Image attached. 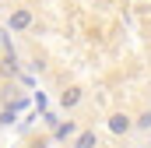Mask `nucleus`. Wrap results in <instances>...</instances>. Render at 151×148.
Instances as JSON below:
<instances>
[{"mask_svg": "<svg viewBox=\"0 0 151 148\" xmlns=\"http://www.w3.org/2000/svg\"><path fill=\"white\" fill-rule=\"evenodd\" d=\"M74 134H77V123H74V120H67V123L56 127V138H60V141H63V138H74Z\"/></svg>", "mask_w": 151, "mask_h": 148, "instance_id": "obj_6", "label": "nucleus"}, {"mask_svg": "<svg viewBox=\"0 0 151 148\" xmlns=\"http://www.w3.org/2000/svg\"><path fill=\"white\" fill-rule=\"evenodd\" d=\"M32 25H35V14H32V7H14V11L7 14V28H11L14 36L28 32Z\"/></svg>", "mask_w": 151, "mask_h": 148, "instance_id": "obj_1", "label": "nucleus"}, {"mask_svg": "<svg viewBox=\"0 0 151 148\" xmlns=\"http://www.w3.org/2000/svg\"><path fill=\"white\" fill-rule=\"evenodd\" d=\"M106 127L113 131L116 138H119V134H130V131H134V116H130V113H123V110H116V113L106 116Z\"/></svg>", "mask_w": 151, "mask_h": 148, "instance_id": "obj_2", "label": "nucleus"}, {"mask_svg": "<svg viewBox=\"0 0 151 148\" xmlns=\"http://www.w3.org/2000/svg\"><path fill=\"white\" fill-rule=\"evenodd\" d=\"M134 131H151V110H144V113L134 116Z\"/></svg>", "mask_w": 151, "mask_h": 148, "instance_id": "obj_5", "label": "nucleus"}, {"mask_svg": "<svg viewBox=\"0 0 151 148\" xmlns=\"http://www.w3.org/2000/svg\"><path fill=\"white\" fill-rule=\"evenodd\" d=\"M81 99H84V88H81V85L63 88V92H60V110H74V106H81Z\"/></svg>", "mask_w": 151, "mask_h": 148, "instance_id": "obj_3", "label": "nucleus"}, {"mask_svg": "<svg viewBox=\"0 0 151 148\" xmlns=\"http://www.w3.org/2000/svg\"><path fill=\"white\" fill-rule=\"evenodd\" d=\"M70 148H99V134H95L91 127H84V131H77V134H74Z\"/></svg>", "mask_w": 151, "mask_h": 148, "instance_id": "obj_4", "label": "nucleus"}]
</instances>
